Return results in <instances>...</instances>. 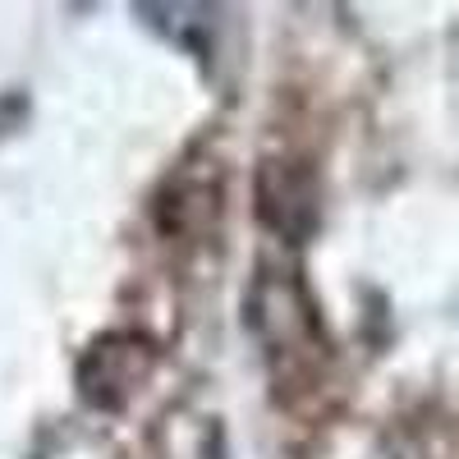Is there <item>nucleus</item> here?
<instances>
[{
    "instance_id": "f257e3e1",
    "label": "nucleus",
    "mask_w": 459,
    "mask_h": 459,
    "mask_svg": "<svg viewBox=\"0 0 459 459\" xmlns=\"http://www.w3.org/2000/svg\"><path fill=\"white\" fill-rule=\"evenodd\" d=\"M248 317L253 331L262 340L266 359L276 368V381L294 386L303 377V368H317L322 363V335H317V317H313V303L303 299L294 272H272L262 266V276L253 285L248 299Z\"/></svg>"
},
{
    "instance_id": "f03ea898",
    "label": "nucleus",
    "mask_w": 459,
    "mask_h": 459,
    "mask_svg": "<svg viewBox=\"0 0 459 459\" xmlns=\"http://www.w3.org/2000/svg\"><path fill=\"white\" fill-rule=\"evenodd\" d=\"M157 368V344L138 331H110L88 344V354L79 359V395L101 409V413H120L143 381Z\"/></svg>"
},
{
    "instance_id": "7ed1b4c3",
    "label": "nucleus",
    "mask_w": 459,
    "mask_h": 459,
    "mask_svg": "<svg viewBox=\"0 0 459 459\" xmlns=\"http://www.w3.org/2000/svg\"><path fill=\"white\" fill-rule=\"evenodd\" d=\"M257 216L272 235L299 244L317 230V179L294 157H266L253 175Z\"/></svg>"
}]
</instances>
